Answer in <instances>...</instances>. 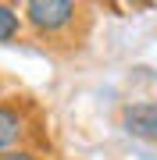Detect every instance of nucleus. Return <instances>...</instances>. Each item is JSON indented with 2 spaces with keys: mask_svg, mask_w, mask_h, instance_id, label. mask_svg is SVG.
Returning <instances> with one entry per match:
<instances>
[{
  "mask_svg": "<svg viewBox=\"0 0 157 160\" xmlns=\"http://www.w3.org/2000/svg\"><path fill=\"white\" fill-rule=\"evenodd\" d=\"M82 11L86 7L75 0H29L22 7L25 25L47 43H61V39L71 43V29L82 22Z\"/></svg>",
  "mask_w": 157,
  "mask_h": 160,
  "instance_id": "f257e3e1",
  "label": "nucleus"
},
{
  "mask_svg": "<svg viewBox=\"0 0 157 160\" xmlns=\"http://www.w3.org/2000/svg\"><path fill=\"white\" fill-rule=\"evenodd\" d=\"M122 128L136 139L157 142V100H139L122 107Z\"/></svg>",
  "mask_w": 157,
  "mask_h": 160,
  "instance_id": "f03ea898",
  "label": "nucleus"
},
{
  "mask_svg": "<svg viewBox=\"0 0 157 160\" xmlns=\"http://www.w3.org/2000/svg\"><path fill=\"white\" fill-rule=\"evenodd\" d=\"M22 135H25V114L14 103H0V153L18 149Z\"/></svg>",
  "mask_w": 157,
  "mask_h": 160,
  "instance_id": "7ed1b4c3",
  "label": "nucleus"
},
{
  "mask_svg": "<svg viewBox=\"0 0 157 160\" xmlns=\"http://www.w3.org/2000/svg\"><path fill=\"white\" fill-rule=\"evenodd\" d=\"M25 29V14H18V7L0 4V43H14Z\"/></svg>",
  "mask_w": 157,
  "mask_h": 160,
  "instance_id": "20e7f679",
  "label": "nucleus"
},
{
  "mask_svg": "<svg viewBox=\"0 0 157 160\" xmlns=\"http://www.w3.org/2000/svg\"><path fill=\"white\" fill-rule=\"evenodd\" d=\"M0 160H39V157H36L32 149H22V146H18V149H7V153H0Z\"/></svg>",
  "mask_w": 157,
  "mask_h": 160,
  "instance_id": "39448f33",
  "label": "nucleus"
}]
</instances>
